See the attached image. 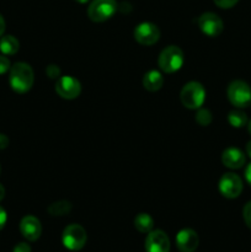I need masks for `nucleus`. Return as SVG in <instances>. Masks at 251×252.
<instances>
[{"mask_svg": "<svg viewBox=\"0 0 251 252\" xmlns=\"http://www.w3.org/2000/svg\"><path fill=\"white\" fill-rule=\"evenodd\" d=\"M34 74L31 65L24 62L15 63L10 68L9 83L12 90L17 94H25L33 86Z\"/></svg>", "mask_w": 251, "mask_h": 252, "instance_id": "f257e3e1", "label": "nucleus"}, {"mask_svg": "<svg viewBox=\"0 0 251 252\" xmlns=\"http://www.w3.org/2000/svg\"><path fill=\"white\" fill-rule=\"evenodd\" d=\"M180 100L186 108L198 110L206 101V90L198 81H189L182 88Z\"/></svg>", "mask_w": 251, "mask_h": 252, "instance_id": "f03ea898", "label": "nucleus"}, {"mask_svg": "<svg viewBox=\"0 0 251 252\" xmlns=\"http://www.w3.org/2000/svg\"><path fill=\"white\" fill-rule=\"evenodd\" d=\"M184 52L177 46H167L166 48L162 49L157 58V64H159L160 69L166 74L179 71L184 65Z\"/></svg>", "mask_w": 251, "mask_h": 252, "instance_id": "7ed1b4c3", "label": "nucleus"}, {"mask_svg": "<svg viewBox=\"0 0 251 252\" xmlns=\"http://www.w3.org/2000/svg\"><path fill=\"white\" fill-rule=\"evenodd\" d=\"M226 95L231 105L238 108H245L251 105V88L245 81H231L228 86Z\"/></svg>", "mask_w": 251, "mask_h": 252, "instance_id": "20e7f679", "label": "nucleus"}, {"mask_svg": "<svg viewBox=\"0 0 251 252\" xmlns=\"http://www.w3.org/2000/svg\"><path fill=\"white\" fill-rule=\"evenodd\" d=\"M117 11L116 0H93L88 7V16L94 22H103Z\"/></svg>", "mask_w": 251, "mask_h": 252, "instance_id": "39448f33", "label": "nucleus"}, {"mask_svg": "<svg viewBox=\"0 0 251 252\" xmlns=\"http://www.w3.org/2000/svg\"><path fill=\"white\" fill-rule=\"evenodd\" d=\"M62 241L68 250L79 251L85 246L88 241V234L85 229L79 224H70L64 229Z\"/></svg>", "mask_w": 251, "mask_h": 252, "instance_id": "423d86ee", "label": "nucleus"}, {"mask_svg": "<svg viewBox=\"0 0 251 252\" xmlns=\"http://www.w3.org/2000/svg\"><path fill=\"white\" fill-rule=\"evenodd\" d=\"M56 93L65 100H74L81 93V84L70 75L61 76L56 81Z\"/></svg>", "mask_w": 251, "mask_h": 252, "instance_id": "0eeeda50", "label": "nucleus"}, {"mask_svg": "<svg viewBox=\"0 0 251 252\" xmlns=\"http://www.w3.org/2000/svg\"><path fill=\"white\" fill-rule=\"evenodd\" d=\"M159 38V27L152 22H142L134 29V39L142 46H153Z\"/></svg>", "mask_w": 251, "mask_h": 252, "instance_id": "6e6552de", "label": "nucleus"}, {"mask_svg": "<svg viewBox=\"0 0 251 252\" xmlns=\"http://www.w3.org/2000/svg\"><path fill=\"white\" fill-rule=\"evenodd\" d=\"M219 191L226 198H236L243 192V181L238 175L233 172L224 174L219 181Z\"/></svg>", "mask_w": 251, "mask_h": 252, "instance_id": "1a4fd4ad", "label": "nucleus"}, {"mask_svg": "<svg viewBox=\"0 0 251 252\" xmlns=\"http://www.w3.org/2000/svg\"><path fill=\"white\" fill-rule=\"evenodd\" d=\"M198 27L208 37H217L223 32L224 24L214 12H204L198 17Z\"/></svg>", "mask_w": 251, "mask_h": 252, "instance_id": "9d476101", "label": "nucleus"}, {"mask_svg": "<svg viewBox=\"0 0 251 252\" xmlns=\"http://www.w3.org/2000/svg\"><path fill=\"white\" fill-rule=\"evenodd\" d=\"M170 239L166 233L159 229H153L148 233L145 239V251L147 252H170Z\"/></svg>", "mask_w": 251, "mask_h": 252, "instance_id": "9b49d317", "label": "nucleus"}, {"mask_svg": "<svg viewBox=\"0 0 251 252\" xmlns=\"http://www.w3.org/2000/svg\"><path fill=\"white\" fill-rule=\"evenodd\" d=\"M199 238L192 229H182L176 235V246L180 252H194L198 248Z\"/></svg>", "mask_w": 251, "mask_h": 252, "instance_id": "f8f14e48", "label": "nucleus"}, {"mask_svg": "<svg viewBox=\"0 0 251 252\" xmlns=\"http://www.w3.org/2000/svg\"><path fill=\"white\" fill-rule=\"evenodd\" d=\"M20 231L29 241L38 240L42 234L41 221L33 216H26L20 221Z\"/></svg>", "mask_w": 251, "mask_h": 252, "instance_id": "ddd939ff", "label": "nucleus"}, {"mask_svg": "<svg viewBox=\"0 0 251 252\" xmlns=\"http://www.w3.org/2000/svg\"><path fill=\"white\" fill-rule=\"evenodd\" d=\"M245 154L238 148H228L221 154V162L229 169H240L245 165Z\"/></svg>", "mask_w": 251, "mask_h": 252, "instance_id": "4468645a", "label": "nucleus"}, {"mask_svg": "<svg viewBox=\"0 0 251 252\" xmlns=\"http://www.w3.org/2000/svg\"><path fill=\"white\" fill-rule=\"evenodd\" d=\"M164 85V76L159 70H149L143 76V86L150 93L160 90Z\"/></svg>", "mask_w": 251, "mask_h": 252, "instance_id": "2eb2a0df", "label": "nucleus"}, {"mask_svg": "<svg viewBox=\"0 0 251 252\" xmlns=\"http://www.w3.org/2000/svg\"><path fill=\"white\" fill-rule=\"evenodd\" d=\"M19 48L20 43L16 37L7 34V36H2L0 38V52L4 56H14L15 53H17Z\"/></svg>", "mask_w": 251, "mask_h": 252, "instance_id": "dca6fc26", "label": "nucleus"}, {"mask_svg": "<svg viewBox=\"0 0 251 252\" xmlns=\"http://www.w3.org/2000/svg\"><path fill=\"white\" fill-rule=\"evenodd\" d=\"M134 226L139 233L148 234L154 229V219L148 213H139L134 218Z\"/></svg>", "mask_w": 251, "mask_h": 252, "instance_id": "f3484780", "label": "nucleus"}, {"mask_svg": "<svg viewBox=\"0 0 251 252\" xmlns=\"http://www.w3.org/2000/svg\"><path fill=\"white\" fill-rule=\"evenodd\" d=\"M70 211H71V203L68 201L54 202V203H52L51 206L47 208V212L53 217L66 216V214L70 213Z\"/></svg>", "mask_w": 251, "mask_h": 252, "instance_id": "a211bd4d", "label": "nucleus"}, {"mask_svg": "<svg viewBox=\"0 0 251 252\" xmlns=\"http://www.w3.org/2000/svg\"><path fill=\"white\" fill-rule=\"evenodd\" d=\"M228 122L230 123L231 127L241 128L248 125V116L245 112L240 110H233L228 115Z\"/></svg>", "mask_w": 251, "mask_h": 252, "instance_id": "6ab92c4d", "label": "nucleus"}, {"mask_svg": "<svg viewBox=\"0 0 251 252\" xmlns=\"http://www.w3.org/2000/svg\"><path fill=\"white\" fill-rule=\"evenodd\" d=\"M212 120H213V117H212L211 111L207 110V108H198V111L196 113V122L199 126L207 127V126L211 125Z\"/></svg>", "mask_w": 251, "mask_h": 252, "instance_id": "aec40b11", "label": "nucleus"}, {"mask_svg": "<svg viewBox=\"0 0 251 252\" xmlns=\"http://www.w3.org/2000/svg\"><path fill=\"white\" fill-rule=\"evenodd\" d=\"M46 74L48 78L51 79H59L62 76V71L61 69H59L58 65H54V64H51V65H48L46 68Z\"/></svg>", "mask_w": 251, "mask_h": 252, "instance_id": "412c9836", "label": "nucleus"}, {"mask_svg": "<svg viewBox=\"0 0 251 252\" xmlns=\"http://www.w3.org/2000/svg\"><path fill=\"white\" fill-rule=\"evenodd\" d=\"M243 217H244V221L248 225L249 229H251V201L248 202L245 204L243 209Z\"/></svg>", "mask_w": 251, "mask_h": 252, "instance_id": "4be33fe9", "label": "nucleus"}, {"mask_svg": "<svg viewBox=\"0 0 251 252\" xmlns=\"http://www.w3.org/2000/svg\"><path fill=\"white\" fill-rule=\"evenodd\" d=\"M213 1L216 2L217 6L221 7V9H230L234 5H236L239 0H213Z\"/></svg>", "mask_w": 251, "mask_h": 252, "instance_id": "5701e85b", "label": "nucleus"}, {"mask_svg": "<svg viewBox=\"0 0 251 252\" xmlns=\"http://www.w3.org/2000/svg\"><path fill=\"white\" fill-rule=\"evenodd\" d=\"M10 68H11V64H10L9 59L5 56H0V75L9 71Z\"/></svg>", "mask_w": 251, "mask_h": 252, "instance_id": "b1692460", "label": "nucleus"}, {"mask_svg": "<svg viewBox=\"0 0 251 252\" xmlns=\"http://www.w3.org/2000/svg\"><path fill=\"white\" fill-rule=\"evenodd\" d=\"M14 252H31V246L26 243H20L14 248Z\"/></svg>", "mask_w": 251, "mask_h": 252, "instance_id": "393cba45", "label": "nucleus"}, {"mask_svg": "<svg viewBox=\"0 0 251 252\" xmlns=\"http://www.w3.org/2000/svg\"><path fill=\"white\" fill-rule=\"evenodd\" d=\"M6 220H7L6 212H5V209L2 208V207H0V230H1V229L5 226Z\"/></svg>", "mask_w": 251, "mask_h": 252, "instance_id": "a878e982", "label": "nucleus"}, {"mask_svg": "<svg viewBox=\"0 0 251 252\" xmlns=\"http://www.w3.org/2000/svg\"><path fill=\"white\" fill-rule=\"evenodd\" d=\"M7 145H9V138L5 134H1V133H0V150L7 148Z\"/></svg>", "mask_w": 251, "mask_h": 252, "instance_id": "bb28decb", "label": "nucleus"}, {"mask_svg": "<svg viewBox=\"0 0 251 252\" xmlns=\"http://www.w3.org/2000/svg\"><path fill=\"white\" fill-rule=\"evenodd\" d=\"M245 179L248 181V184L251 186V162L246 166L245 169Z\"/></svg>", "mask_w": 251, "mask_h": 252, "instance_id": "cd10ccee", "label": "nucleus"}, {"mask_svg": "<svg viewBox=\"0 0 251 252\" xmlns=\"http://www.w3.org/2000/svg\"><path fill=\"white\" fill-rule=\"evenodd\" d=\"M4 32H5V20L4 17H2V15L0 14V37L4 34Z\"/></svg>", "mask_w": 251, "mask_h": 252, "instance_id": "c85d7f7f", "label": "nucleus"}, {"mask_svg": "<svg viewBox=\"0 0 251 252\" xmlns=\"http://www.w3.org/2000/svg\"><path fill=\"white\" fill-rule=\"evenodd\" d=\"M5 197V189L2 187V185L0 184V201H2Z\"/></svg>", "mask_w": 251, "mask_h": 252, "instance_id": "c756f323", "label": "nucleus"}, {"mask_svg": "<svg viewBox=\"0 0 251 252\" xmlns=\"http://www.w3.org/2000/svg\"><path fill=\"white\" fill-rule=\"evenodd\" d=\"M246 154H248L249 158L251 159V140L248 143V145H246Z\"/></svg>", "mask_w": 251, "mask_h": 252, "instance_id": "7c9ffc66", "label": "nucleus"}, {"mask_svg": "<svg viewBox=\"0 0 251 252\" xmlns=\"http://www.w3.org/2000/svg\"><path fill=\"white\" fill-rule=\"evenodd\" d=\"M78 2H80V4H86V2L89 1V0H76Z\"/></svg>", "mask_w": 251, "mask_h": 252, "instance_id": "2f4dec72", "label": "nucleus"}, {"mask_svg": "<svg viewBox=\"0 0 251 252\" xmlns=\"http://www.w3.org/2000/svg\"><path fill=\"white\" fill-rule=\"evenodd\" d=\"M248 130H249V133H250V134H251V121H250V122H249V125H248Z\"/></svg>", "mask_w": 251, "mask_h": 252, "instance_id": "473e14b6", "label": "nucleus"}, {"mask_svg": "<svg viewBox=\"0 0 251 252\" xmlns=\"http://www.w3.org/2000/svg\"><path fill=\"white\" fill-rule=\"evenodd\" d=\"M250 106H251V105H250Z\"/></svg>", "mask_w": 251, "mask_h": 252, "instance_id": "72a5a7b5", "label": "nucleus"}]
</instances>
